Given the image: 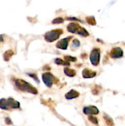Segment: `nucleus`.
<instances>
[{"label":"nucleus","instance_id":"7ed1b4c3","mask_svg":"<svg viewBox=\"0 0 125 126\" xmlns=\"http://www.w3.org/2000/svg\"><path fill=\"white\" fill-rule=\"evenodd\" d=\"M0 107L3 109H6L8 107H12L13 108H17L19 107V103L17 102H15L12 99H9L8 100H2L0 102Z\"/></svg>","mask_w":125,"mask_h":126},{"label":"nucleus","instance_id":"f8f14e48","mask_svg":"<svg viewBox=\"0 0 125 126\" xmlns=\"http://www.w3.org/2000/svg\"><path fill=\"white\" fill-rule=\"evenodd\" d=\"M64 72L66 75L69 76H73L75 75V71L72 70H70L69 68H66L64 70Z\"/></svg>","mask_w":125,"mask_h":126},{"label":"nucleus","instance_id":"ddd939ff","mask_svg":"<svg viewBox=\"0 0 125 126\" xmlns=\"http://www.w3.org/2000/svg\"><path fill=\"white\" fill-rule=\"evenodd\" d=\"M87 21L90 25H95L96 24V21H95V20H94V17H87Z\"/></svg>","mask_w":125,"mask_h":126},{"label":"nucleus","instance_id":"2eb2a0df","mask_svg":"<svg viewBox=\"0 0 125 126\" xmlns=\"http://www.w3.org/2000/svg\"><path fill=\"white\" fill-rule=\"evenodd\" d=\"M105 121H106V123L107 124V125L109 126H113V121L111 119H110V118H105Z\"/></svg>","mask_w":125,"mask_h":126},{"label":"nucleus","instance_id":"4468645a","mask_svg":"<svg viewBox=\"0 0 125 126\" xmlns=\"http://www.w3.org/2000/svg\"><path fill=\"white\" fill-rule=\"evenodd\" d=\"M88 119H89V121L91 122V123H93V124H98V120H97V119L95 118V117L89 116V118H88Z\"/></svg>","mask_w":125,"mask_h":126},{"label":"nucleus","instance_id":"dca6fc26","mask_svg":"<svg viewBox=\"0 0 125 126\" xmlns=\"http://www.w3.org/2000/svg\"><path fill=\"white\" fill-rule=\"evenodd\" d=\"M63 22V19L62 18H56L52 21L53 23H60Z\"/></svg>","mask_w":125,"mask_h":126},{"label":"nucleus","instance_id":"6e6552de","mask_svg":"<svg viewBox=\"0 0 125 126\" xmlns=\"http://www.w3.org/2000/svg\"><path fill=\"white\" fill-rule=\"evenodd\" d=\"M79 28L80 26L75 23H70L67 27V30H68L69 32H71V33H77Z\"/></svg>","mask_w":125,"mask_h":126},{"label":"nucleus","instance_id":"423d86ee","mask_svg":"<svg viewBox=\"0 0 125 126\" xmlns=\"http://www.w3.org/2000/svg\"><path fill=\"white\" fill-rule=\"evenodd\" d=\"M54 77L50 73H46L42 75V80L48 87H51L53 82Z\"/></svg>","mask_w":125,"mask_h":126},{"label":"nucleus","instance_id":"f257e3e1","mask_svg":"<svg viewBox=\"0 0 125 126\" xmlns=\"http://www.w3.org/2000/svg\"><path fill=\"white\" fill-rule=\"evenodd\" d=\"M16 85L17 87L23 91L31 92L32 94H37V91L34 89V87H32L29 84L22 81V80H17L16 81Z\"/></svg>","mask_w":125,"mask_h":126},{"label":"nucleus","instance_id":"0eeeda50","mask_svg":"<svg viewBox=\"0 0 125 126\" xmlns=\"http://www.w3.org/2000/svg\"><path fill=\"white\" fill-rule=\"evenodd\" d=\"M83 112L86 114H96L98 113V110L96 107H87L83 110Z\"/></svg>","mask_w":125,"mask_h":126},{"label":"nucleus","instance_id":"20e7f679","mask_svg":"<svg viewBox=\"0 0 125 126\" xmlns=\"http://www.w3.org/2000/svg\"><path fill=\"white\" fill-rule=\"evenodd\" d=\"M123 55V52L120 47L113 48L110 51V56L113 59H120Z\"/></svg>","mask_w":125,"mask_h":126},{"label":"nucleus","instance_id":"f03ea898","mask_svg":"<svg viewBox=\"0 0 125 126\" xmlns=\"http://www.w3.org/2000/svg\"><path fill=\"white\" fill-rule=\"evenodd\" d=\"M62 31L60 30H56L51 31L47 33L45 36V39L49 42H52L56 40L57 38H59L61 33H62Z\"/></svg>","mask_w":125,"mask_h":126},{"label":"nucleus","instance_id":"1a4fd4ad","mask_svg":"<svg viewBox=\"0 0 125 126\" xmlns=\"http://www.w3.org/2000/svg\"><path fill=\"white\" fill-rule=\"evenodd\" d=\"M67 39L68 38H64V39L60 41L56 44V47L61 49H66L67 45H68V40H67Z\"/></svg>","mask_w":125,"mask_h":126},{"label":"nucleus","instance_id":"9b49d317","mask_svg":"<svg viewBox=\"0 0 125 126\" xmlns=\"http://www.w3.org/2000/svg\"><path fill=\"white\" fill-rule=\"evenodd\" d=\"M78 94L77 92L74 91H71V92H69L66 95V97L67 98H69V99H71V98H74L78 97Z\"/></svg>","mask_w":125,"mask_h":126},{"label":"nucleus","instance_id":"39448f33","mask_svg":"<svg viewBox=\"0 0 125 126\" xmlns=\"http://www.w3.org/2000/svg\"><path fill=\"white\" fill-rule=\"evenodd\" d=\"M91 62L94 65H97L99 61V50L98 49H94L91 52L90 56Z\"/></svg>","mask_w":125,"mask_h":126},{"label":"nucleus","instance_id":"9d476101","mask_svg":"<svg viewBox=\"0 0 125 126\" xmlns=\"http://www.w3.org/2000/svg\"><path fill=\"white\" fill-rule=\"evenodd\" d=\"M96 75V73L88 70V69H85L83 71V76L84 78H91L94 77Z\"/></svg>","mask_w":125,"mask_h":126}]
</instances>
